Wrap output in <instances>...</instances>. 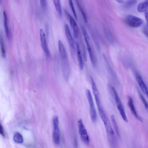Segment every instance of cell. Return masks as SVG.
I'll return each mask as SVG.
<instances>
[{"label":"cell","mask_w":148,"mask_h":148,"mask_svg":"<svg viewBox=\"0 0 148 148\" xmlns=\"http://www.w3.org/2000/svg\"><path fill=\"white\" fill-rule=\"evenodd\" d=\"M102 56L110 75L114 81H117V75L111 66L105 54L103 53Z\"/></svg>","instance_id":"10"},{"label":"cell","mask_w":148,"mask_h":148,"mask_svg":"<svg viewBox=\"0 0 148 148\" xmlns=\"http://www.w3.org/2000/svg\"><path fill=\"white\" fill-rule=\"evenodd\" d=\"M53 127L59 126L58 118L57 115H55L53 117Z\"/></svg>","instance_id":"27"},{"label":"cell","mask_w":148,"mask_h":148,"mask_svg":"<svg viewBox=\"0 0 148 148\" xmlns=\"http://www.w3.org/2000/svg\"><path fill=\"white\" fill-rule=\"evenodd\" d=\"M108 87L110 92L113 95L117 108L123 120L128 122V119L125 114L123 103L114 87L110 83L108 84Z\"/></svg>","instance_id":"2"},{"label":"cell","mask_w":148,"mask_h":148,"mask_svg":"<svg viewBox=\"0 0 148 148\" xmlns=\"http://www.w3.org/2000/svg\"><path fill=\"white\" fill-rule=\"evenodd\" d=\"M78 123L80 138L84 143L88 145L90 143L89 138L82 120L79 119Z\"/></svg>","instance_id":"5"},{"label":"cell","mask_w":148,"mask_h":148,"mask_svg":"<svg viewBox=\"0 0 148 148\" xmlns=\"http://www.w3.org/2000/svg\"><path fill=\"white\" fill-rule=\"evenodd\" d=\"M69 4L70 8H71V9L73 14V15L75 18L77 19V16L72 1V0H69Z\"/></svg>","instance_id":"25"},{"label":"cell","mask_w":148,"mask_h":148,"mask_svg":"<svg viewBox=\"0 0 148 148\" xmlns=\"http://www.w3.org/2000/svg\"><path fill=\"white\" fill-rule=\"evenodd\" d=\"M58 44L63 75L65 78H67L69 73V65L66 52L65 47L61 40H59Z\"/></svg>","instance_id":"1"},{"label":"cell","mask_w":148,"mask_h":148,"mask_svg":"<svg viewBox=\"0 0 148 148\" xmlns=\"http://www.w3.org/2000/svg\"><path fill=\"white\" fill-rule=\"evenodd\" d=\"M136 77L140 88L148 98V89L141 76L139 73H136Z\"/></svg>","instance_id":"9"},{"label":"cell","mask_w":148,"mask_h":148,"mask_svg":"<svg viewBox=\"0 0 148 148\" xmlns=\"http://www.w3.org/2000/svg\"><path fill=\"white\" fill-rule=\"evenodd\" d=\"M64 12L73 29L74 36L75 38H77L78 36L79 32L77 23L72 16L66 10H65Z\"/></svg>","instance_id":"6"},{"label":"cell","mask_w":148,"mask_h":148,"mask_svg":"<svg viewBox=\"0 0 148 148\" xmlns=\"http://www.w3.org/2000/svg\"><path fill=\"white\" fill-rule=\"evenodd\" d=\"M53 3L56 10L60 18L62 15V11L60 0H53Z\"/></svg>","instance_id":"19"},{"label":"cell","mask_w":148,"mask_h":148,"mask_svg":"<svg viewBox=\"0 0 148 148\" xmlns=\"http://www.w3.org/2000/svg\"><path fill=\"white\" fill-rule=\"evenodd\" d=\"M40 34L41 46L46 56L47 57L49 56L50 53L46 38L45 32L43 29H40Z\"/></svg>","instance_id":"8"},{"label":"cell","mask_w":148,"mask_h":148,"mask_svg":"<svg viewBox=\"0 0 148 148\" xmlns=\"http://www.w3.org/2000/svg\"><path fill=\"white\" fill-rule=\"evenodd\" d=\"M145 17L148 25V10L145 12Z\"/></svg>","instance_id":"31"},{"label":"cell","mask_w":148,"mask_h":148,"mask_svg":"<svg viewBox=\"0 0 148 148\" xmlns=\"http://www.w3.org/2000/svg\"><path fill=\"white\" fill-rule=\"evenodd\" d=\"M127 104L128 107L134 116L140 122H142V118L138 114L132 99L130 97L128 98Z\"/></svg>","instance_id":"11"},{"label":"cell","mask_w":148,"mask_h":148,"mask_svg":"<svg viewBox=\"0 0 148 148\" xmlns=\"http://www.w3.org/2000/svg\"><path fill=\"white\" fill-rule=\"evenodd\" d=\"M64 29L65 34L69 45L72 49L73 50H75V46L74 42L71 33L69 26L67 24H65Z\"/></svg>","instance_id":"12"},{"label":"cell","mask_w":148,"mask_h":148,"mask_svg":"<svg viewBox=\"0 0 148 148\" xmlns=\"http://www.w3.org/2000/svg\"><path fill=\"white\" fill-rule=\"evenodd\" d=\"M77 5L84 20L86 23H87L88 22L87 18L84 11L81 5L78 2H77Z\"/></svg>","instance_id":"23"},{"label":"cell","mask_w":148,"mask_h":148,"mask_svg":"<svg viewBox=\"0 0 148 148\" xmlns=\"http://www.w3.org/2000/svg\"><path fill=\"white\" fill-rule=\"evenodd\" d=\"M53 138L55 144L58 145L60 142V132L59 126L54 127Z\"/></svg>","instance_id":"14"},{"label":"cell","mask_w":148,"mask_h":148,"mask_svg":"<svg viewBox=\"0 0 148 148\" xmlns=\"http://www.w3.org/2000/svg\"><path fill=\"white\" fill-rule=\"evenodd\" d=\"M116 1L120 3H122L123 2V0H115Z\"/></svg>","instance_id":"32"},{"label":"cell","mask_w":148,"mask_h":148,"mask_svg":"<svg viewBox=\"0 0 148 148\" xmlns=\"http://www.w3.org/2000/svg\"><path fill=\"white\" fill-rule=\"evenodd\" d=\"M104 31L106 38L108 42L112 44L114 43V39L110 30L107 29H105Z\"/></svg>","instance_id":"21"},{"label":"cell","mask_w":148,"mask_h":148,"mask_svg":"<svg viewBox=\"0 0 148 148\" xmlns=\"http://www.w3.org/2000/svg\"><path fill=\"white\" fill-rule=\"evenodd\" d=\"M137 2V0H128L125 3L126 7H130L136 4Z\"/></svg>","instance_id":"26"},{"label":"cell","mask_w":148,"mask_h":148,"mask_svg":"<svg viewBox=\"0 0 148 148\" xmlns=\"http://www.w3.org/2000/svg\"><path fill=\"white\" fill-rule=\"evenodd\" d=\"M125 21L128 25L133 27H139L143 23L141 18L131 15H128L125 17Z\"/></svg>","instance_id":"4"},{"label":"cell","mask_w":148,"mask_h":148,"mask_svg":"<svg viewBox=\"0 0 148 148\" xmlns=\"http://www.w3.org/2000/svg\"><path fill=\"white\" fill-rule=\"evenodd\" d=\"M0 42L2 56L3 58H5L6 56V51L4 46V42L3 38L1 36L0 38Z\"/></svg>","instance_id":"22"},{"label":"cell","mask_w":148,"mask_h":148,"mask_svg":"<svg viewBox=\"0 0 148 148\" xmlns=\"http://www.w3.org/2000/svg\"><path fill=\"white\" fill-rule=\"evenodd\" d=\"M0 132L1 134L3 136H4L3 130V127L1 125H0Z\"/></svg>","instance_id":"30"},{"label":"cell","mask_w":148,"mask_h":148,"mask_svg":"<svg viewBox=\"0 0 148 148\" xmlns=\"http://www.w3.org/2000/svg\"><path fill=\"white\" fill-rule=\"evenodd\" d=\"M111 119L115 132L119 138H120L121 135L119 127L114 115L112 114L111 115Z\"/></svg>","instance_id":"18"},{"label":"cell","mask_w":148,"mask_h":148,"mask_svg":"<svg viewBox=\"0 0 148 148\" xmlns=\"http://www.w3.org/2000/svg\"><path fill=\"white\" fill-rule=\"evenodd\" d=\"M137 10L139 12H145L148 10V0H145L141 2L138 5Z\"/></svg>","instance_id":"16"},{"label":"cell","mask_w":148,"mask_h":148,"mask_svg":"<svg viewBox=\"0 0 148 148\" xmlns=\"http://www.w3.org/2000/svg\"><path fill=\"white\" fill-rule=\"evenodd\" d=\"M92 92L97 107L101 106L99 91L92 77L90 78Z\"/></svg>","instance_id":"7"},{"label":"cell","mask_w":148,"mask_h":148,"mask_svg":"<svg viewBox=\"0 0 148 148\" xmlns=\"http://www.w3.org/2000/svg\"><path fill=\"white\" fill-rule=\"evenodd\" d=\"M143 32L145 35L148 38V28L144 27L143 29Z\"/></svg>","instance_id":"29"},{"label":"cell","mask_w":148,"mask_h":148,"mask_svg":"<svg viewBox=\"0 0 148 148\" xmlns=\"http://www.w3.org/2000/svg\"><path fill=\"white\" fill-rule=\"evenodd\" d=\"M85 42L87 46V49L92 64L93 66H95L96 64V60L94 53L90 45V40H86Z\"/></svg>","instance_id":"13"},{"label":"cell","mask_w":148,"mask_h":148,"mask_svg":"<svg viewBox=\"0 0 148 148\" xmlns=\"http://www.w3.org/2000/svg\"><path fill=\"white\" fill-rule=\"evenodd\" d=\"M76 46L77 58L79 66L80 69H81L82 70L84 69V65L80 49L79 46L77 43L76 44Z\"/></svg>","instance_id":"17"},{"label":"cell","mask_w":148,"mask_h":148,"mask_svg":"<svg viewBox=\"0 0 148 148\" xmlns=\"http://www.w3.org/2000/svg\"><path fill=\"white\" fill-rule=\"evenodd\" d=\"M4 24L6 36L8 38H10V34L8 24V20L6 11L4 10L3 12Z\"/></svg>","instance_id":"15"},{"label":"cell","mask_w":148,"mask_h":148,"mask_svg":"<svg viewBox=\"0 0 148 148\" xmlns=\"http://www.w3.org/2000/svg\"><path fill=\"white\" fill-rule=\"evenodd\" d=\"M139 95L141 100L144 105L145 109L148 113V102L143 95L140 93H139Z\"/></svg>","instance_id":"24"},{"label":"cell","mask_w":148,"mask_h":148,"mask_svg":"<svg viewBox=\"0 0 148 148\" xmlns=\"http://www.w3.org/2000/svg\"><path fill=\"white\" fill-rule=\"evenodd\" d=\"M13 140L17 143H22L23 141V138L22 135L19 132H16L13 136Z\"/></svg>","instance_id":"20"},{"label":"cell","mask_w":148,"mask_h":148,"mask_svg":"<svg viewBox=\"0 0 148 148\" xmlns=\"http://www.w3.org/2000/svg\"><path fill=\"white\" fill-rule=\"evenodd\" d=\"M90 107V113L92 121L95 122L97 119V114L94 103L92 97L90 90L88 89L85 91Z\"/></svg>","instance_id":"3"},{"label":"cell","mask_w":148,"mask_h":148,"mask_svg":"<svg viewBox=\"0 0 148 148\" xmlns=\"http://www.w3.org/2000/svg\"><path fill=\"white\" fill-rule=\"evenodd\" d=\"M41 7L43 10H45L46 6V0H40Z\"/></svg>","instance_id":"28"}]
</instances>
